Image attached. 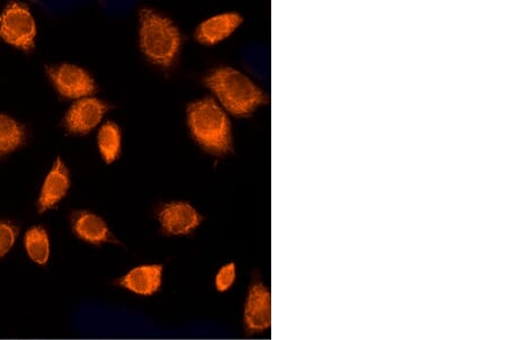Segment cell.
Wrapping results in <instances>:
<instances>
[{"mask_svg": "<svg viewBox=\"0 0 515 340\" xmlns=\"http://www.w3.org/2000/svg\"><path fill=\"white\" fill-rule=\"evenodd\" d=\"M27 255L34 263L46 265L51 255L49 233L41 226L31 227L25 236Z\"/></svg>", "mask_w": 515, "mask_h": 340, "instance_id": "obj_15", "label": "cell"}, {"mask_svg": "<svg viewBox=\"0 0 515 340\" xmlns=\"http://www.w3.org/2000/svg\"><path fill=\"white\" fill-rule=\"evenodd\" d=\"M204 84L229 114L248 117L265 105L263 90L252 79L233 67H219L210 71Z\"/></svg>", "mask_w": 515, "mask_h": 340, "instance_id": "obj_1", "label": "cell"}, {"mask_svg": "<svg viewBox=\"0 0 515 340\" xmlns=\"http://www.w3.org/2000/svg\"><path fill=\"white\" fill-rule=\"evenodd\" d=\"M19 228L11 221L0 219V259L9 253L17 242Z\"/></svg>", "mask_w": 515, "mask_h": 340, "instance_id": "obj_16", "label": "cell"}, {"mask_svg": "<svg viewBox=\"0 0 515 340\" xmlns=\"http://www.w3.org/2000/svg\"><path fill=\"white\" fill-rule=\"evenodd\" d=\"M242 23V15L236 12L213 15L197 27L196 41L206 46H215L231 37L241 27Z\"/></svg>", "mask_w": 515, "mask_h": 340, "instance_id": "obj_10", "label": "cell"}, {"mask_svg": "<svg viewBox=\"0 0 515 340\" xmlns=\"http://www.w3.org/2000/svg\"><path fill=\"white\" fill-rule=\"evenodd\" d=\"M99 152L107 164L118 160L122 150V132L120 126L114 122H107L101 126L98 133Z\"/></svg>", "mask_w": 515, "mask_h": 340, "instance_id": "obj_14", "label": "cell"}, {"mask_svg": "<svg viewBox=\"0 0 515 340\" xmlns=\"http://www.w3.org/2000/svg\"><path fill=\"white\" fill-rule=\"evenodd\" d=\"M164 267L160 264H145L132 268L118 280V286L141 297H152L161 290Z\"/></svg>", "mask_w": 515, "mask_h": 340, "instance_id": "obj_9", "label": "cell"}, {"mask_svg": "<svg viewBox=\"0 0 515 340\" xmlns=\"http://www.w3.org/2000/svg\"><path fill=\"white\" fill-rule=\"evenodd\" d=\"M108 108L106 102L98 98L79 99L68 109L63 118V124L68 132L84 136L97 128L108 112Z\"/></svg>", "mask_w": 515, "mask_h": 340, "instance_id": "obj_8", "label": "cell"}, {"mask_svg": "<svg viewBox=\"0 0 515 340\" xmlns=\"http://www.w3.org/2000/svg\"><path fill=\"white\" fill-rule=\"evenodd\" d=\"M243 322L251 334H261L272 326V295L266 284L257 281L245 299Z\"/></svg>", "mask_w": 515, "mask_h": 340, "instance_id": "obj_6", "label": "cell"}, {"mask_svg": "<svg viewBox=\"0 0 515 340\" xmlns=\"http://www.w3.org/2000/svg\"><path fill=\"white\" fill-rule=\"evenodd\" d=\"M70 173L61 157L54 162L49 175L45 178L41 195L38 199V210L43 213L57 207L65 199L70 189Z\"/></svg>", "mask_w": 515, "mask_h": 340, "instance_id": "obj_11", "label": "cell"}, {"mask_svg": "<svg viewBox=\"0 0 515 340\" xmlns=\"http://www.w3.org/2000/svg\"><path fill=\"white\" fill-rule=\"evenodd\" d=\"M55 90L63 98L83 99L97 90V84L89 71L71 63H61L46 68Z\"/></svg>", "mask_w": 515, "mask_h": 340, "instance_id": "obj_5", "label": "cell"}, {"mask_svg": "<svg viewBox=\"0 0 515 340\" xmlns=\"http://www.w3.org/2000/svg\"><path fill=\"white\" fill-rule=\"evenodd\" d=\"M187 124L190 134L205 152L216 156L232 152V123L216 99L203 98L189 104Z\"/></svg>", "mask_w": 515, "mask_h": 340, "instance_id": "obj_2", "label": "cell"}, {"mask_svg": "<svg viewBox=\"0 0 515 340\" xmlns=\"http://www.w3.org/2000/svg\"><path fill=\"white\" fill-rule=\"evenodd\" d=\"M37 26L29 7L21 3L7 5L0 15V37L26 52L34 50Z\"/></svg>", "mask_w": 515, "mask_h": 340, "instance_id": "obj_4", "label": "cell"}, {"mask_svg": "<svg viewBox=\"0 0 515 340\" xmlns=\"http://www.w3.org/2000/svg\"><path fill=\"white\" fill-rule=\"evenodd\" d=\"M139 45L149 62L169 69L177 62L181 52L180 29L166 15L145 7L139 12Z\"/></svg>", "mask_w": 515, "mask_h": 340, "instance_id": "obj_3", "label": "cell"}, {"mask_svg": "<svg viewBox=\"0 0 515 340\" xmlns=\"http://www.w3.org/2000/svg\"><path fill=\"white\" fill-rule=\"evenodd\" d=\"M158 223L162 231L170 236H186L201 226L203 217L192 204L174 201L163 205L158 211Z\"/></svg>", "mask_w": 515, "mask_h": 340, "instance_id": "obj_7", "label": "cell"}, {"mask_svg": "<svg viewBox=\"0 0 515 340\" xmlns=\"http://www.w3.org/2000/svg\"><path fill=\"white\" fill-rule=\"evenodd\" d=\"M26 139L25 125L9 115L0 114V157L15 152L25 144Z\"/></svg>", "mask_w": 515, "mask_h": 340, "instance_id": "obj_13", "label": "cell"}, {"mask_svg": "<svg viewBox=\"0 0 515 340\" xmlns=\"http://www.w3.org/2000/svg\"><path fill=\"white\" fill-rule=\"evenodd\" d=\"M73 232L82 241L93 245L114 242L106 220L92 211H77L71 219Z\"/></svg>", "mask_w": 515, "mask_h": 340, "instance_id": "obj_12", "label": "cell"}, {"mask_svg": "<svg viewBox=\"0 0 515 340\" xmlns=\"http://www.w3.org/2000/svg\"><path fill=\"white\" fill-rule=\"evenodd\" d=\"M237 280V267L234 263L225 264L215 276V288L221 294L231 290Z\"/></svg>", "mask_w": 515, "mask_h": 340, "instance_id": "obj_17", "label": "cell"}]
</instances>
